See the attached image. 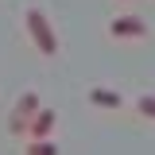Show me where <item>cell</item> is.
Instances as JSON below:
<instances>
[{
    "label": "cell",
    "mask_w": 155,
    "mask_h": 155,
    "mask_svg": "<svg viewBox=\"0 0 155 155\" xmlns=\"http://www.w3.org/2000/svg\"><path fill=\"white\" fill-rule=\"evenodd\" d=\"M109 35L116 39H140V35H147V23L140 16H116L113 23H109Z\"/></svg>",
    "instance_id": "3957f363"
},
{
    "label": "cell",
    "mask_w": 155,
    "mask_h": 155,
    "mask_svg": "<svg viewBox=\"0 0 155 155\" xmlns=\"http://www.w3.org/2000/svg\"><path fill=\"white\" fill-rule=\"evenodd\" d=\"M89 105H97V109H120V105H124V97L116 93V89L93 85V89H89Z\"/></svg>",
    "instance_id": "5b68a950"
},
{
    "label": "cell",
    "mask_w": 155,
    "mask_h": 155,
    "mask_svg": "<svg viewBox=\"0 0 155 155\" xmlns=\"http://www.w3.org/2000/svg\"><path fill=\"white\" fill-rule=\"evenodd\" d=\"M58 124V113L54 109H39L35 116H31V128H27V136L31 140H51V128Z\"/></svg>",
    "instance_id": "277c9868"
},
{
    "label": "cell",
    "mask_w": 155,
    "mask_h": 155,
    "mask_svg": "<svg viewBox=\"0 0 155 155\" xmlns=\"http://www.w3.org/2000/svg\"><path fill=\"white\" fill-rule=\"evenodd\" d=\"M23 23H27V35H31V43L39 47V54H58V35L54 27H51V19L43 16L39 8H27V16H23Z\"/></svg>",
    "instance_id": "6da1fadb"
},
{
    "label": "cell",
    "mask_w": 155,
    "mask_h": 155,
    "mask_svg": "<svg viewBox=\"0 0 155 155\" xmlns=\"http://www.w3.org/2000/svg\"><path fill=\"white\" fill-rule=\"evenodd\" d=\"M27 155H58V143L54 140H31L27 143Z\"/></svg>",
    "instance_id": "8992f818"
},
{
    "label": "cell",
    "mask_w": 155,
    "mask_h": 155,
    "mask_svg": "<svg viewBox=\"0 0 155 155\" xmlns=\"http://www.w3.org/2000/svg\"><path fill=\"white\" fill-rule=\"evenodd\" d=\"M136 109H140L143 116H151V120H155V93H143V97H136Z\"/></svg>",
    "instance_id": "52a82bcc"
},
{
    "label": "cell",
    "mask_w": 155,
    "mask_h": 155,
    "mask_svg": "<svg viewBox=\"0 0 155 155\" xmlns=\"http://www.w3.org/2000/svg\"><path fill=\"white\" fill-rule=\"evenodd\" d=\"M39 109H43V105H39V93H31V89H27V93L16 101L12 116H8V132H12V136H27V128H31V116H35Z\"/></svg>",
    "instance_id": "7a4b0ae2"
}]
</instances>
